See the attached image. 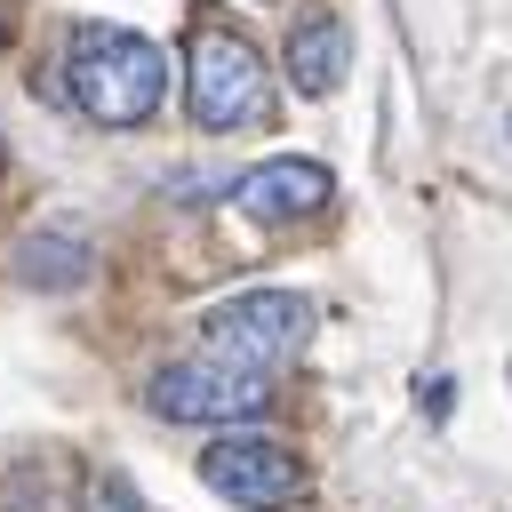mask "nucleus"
<instances>
[{"mask_svg": "<svg viewBox=\"0 0 512 512\" xmlns=\"http://www.w3.org/2000/svg\"><path fill=\"white\" fill-rule=\"evenodd\" d=\"M88 272H96V248H88L72 224H40V232H24V240H16V280H24V288H40V296L80 288Z\"/></svg>", "mask_w": 512, "mask_h": 512, "instance_id": "6e6552de", "label": "nucleus"}, {"mask_svg": "<svg viewBox=\"0 0 512 512\" xmlns=\"http://www.w3.org/2000/svg\"><path fill=\"white\" fill-rule=\"evenodd\" d=\"M304 336H312V296L296 288H240L208 312V352L248 376H272L280 360H296Z\"/></svg>", "mask_w": 512, "mask_h": 512, "instance_id": "7ed1b4c3", "label": "nucleus"}, {"mask_svg": "<svg viewBox=\"0 0 512 512\" xmlns=\"http://www.w3.org/2000/svg\"><path fill=\"white\" fill-rule=\"evenodd\" d=\"M88 512H144V504H136V488H128L120 472H96V480H88Z\"/></svg>", "mask_w": 512, "mask_h": 512, "instance_id": "1a4fd4ad", "label": "nucleus"}, {"mask_svg": "<svg viewBox=\"0 0 512 512\" xmlns=\"http://www.w3.org/2000/svg\"><path fill=\"white\" fill-rule=\"evenodd\" d=\"M416 392H424V416H448V392H456V384H448V376H432V384H416Z\"/></svg>", "mask_w": 512, "mask_h": 512, "instance_id": "9d476101", "label": "nucleus"}, {"mask_svg": "<svg viewBox=\"0 0 512 512\" xmlns=\"http://www.w3.org/2000/svg\"><path fill=\"white\" fill-rule=\"evenodd\" d=\"M64 96L96 120V128H144L168 96V56L128 32V24H72L64 40Z\"/></svg>", "mask_w": 512, "mask_h": 512, "instance_id": "f257e3e1", "label": "nucleus"}, {"mask_svg": "<svg viewBox=\"0 0 512 512\" xmlns=\"http://www.w3.org/2000/svg\"><path fill=\"white\" fill-rule=\"evenodd\" d=\"M200 488L240 504V512H288L304 496V464L288 440H264V432H224L200 448Z\"/></svg>", "mask_w": 512, "mask_h": 512, "instance_id": "20e7f679", "label": "nucleus"}, {"mask_svg": "<svg viewBox=\"0 0 512 512\" xmlns=\"http://www.w3.org/2000/svg\"><path fill=\"white\" fill-rule=\"evenodd\" d=\"M184 104H192V120L200 128H248V120H264V104H272V80H264V56H256V40H240V32H224V24H200L192 32V48H184Z\"/></svg>", "mask_w": 512, "mask_h": 512, "instance_id": "f03ea898", "label": "nucleus"}, {"mask_svg": "<svg viewBox=\"0 0 512 512\" xmlns=\"http://www.w3.org/2000/svg\"><path fill=\"white\" fill-rule=\"evenodd\" d=\"M328 200H336V176L320 160H296V152H272V160L232 176V208L256 224H296V216H320Z\"/></svg>", "mask_w": 512, "mask_h": 512, "instance_id": "423d86ee", "label": "nucleus"}, {"mask_svg": "<svg viewBox=\"0 0 512 512\" xmlns=\"http://www.w3.org/2000/svg\"><path fill=\"white\" fill-rule=\"evenodd\" d=\"M144 400H152V416H168V424H248V416H264L272 392H264V376H248V368L200 352V360L160 368Z\"/></svg>", "mask_w": 512, "mask_h": 512, "instance_id": "39448f33", "label": "nucleus"}, {"mask_svg": "<svg viewBox=\"0 0 512 512\" xmlns=\"http://www.w3.org/2000/svg\"><path fill=\"white\" fill-rule=\"evenodd\" d=\"M344 72H352V32H344V16H336V8L304 16V24L288 32V80H296L304 96H336Z\"/></svg>", "mask_w": 512, "mask_h": 512, "instance_id": "0eeeda50", "label": "nucleus"}]
</instances>
